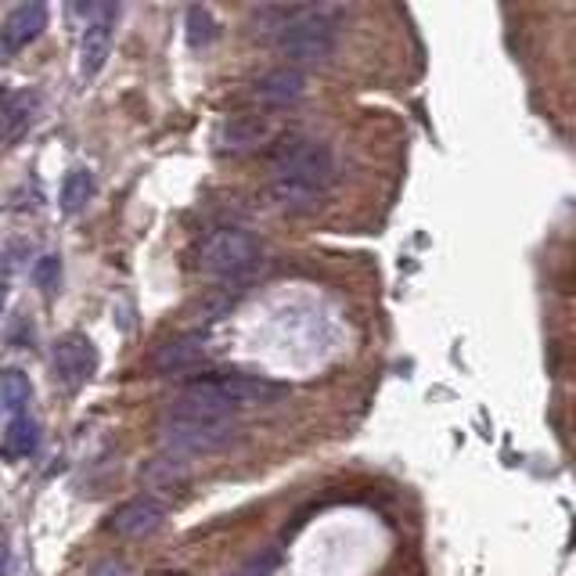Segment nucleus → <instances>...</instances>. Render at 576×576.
I'll use <instances>...</instances> for the list:
<instances>
[{"instance_id":"9d476101","label":"nucleus","mask_w":576,"mask_h":576,"mask_svg":"<svg viewBox=\"0 0 576 576\" xmlns=\"http://www.w3.org/2000/svg\"><path fill=\"white\" fill-rule=\"evenodd\" d=\"M162 523H167V508H162L159 501H151V498L126 501L112 515V530L120 534V537H134V540L151 537Z\"/></svg>"},{"instance_id":"dca6fc26","label":"nucleus","mask_w":576,"mask_h":576,"mask_svg":"<svg viewBox=\"0 0 576 576\" xmlns=\"http://www.w3.org/2000/svg\"><path fill=\"white\" fill-rule=\"evenodd\" d=\"M90 195H94L90 170H84V167L69 170L65 181H62V195H58V203H62V213H69V217L84 213V206L90 203Z\"/></svg>"},{"instance_id":"f8f14e48","label":"nucleus","mask_w":576,"mask_h":576,"mask_svg":"<svg viewBox=\"0 0 576 576\" xmlns=\"http://www.w3.org/2000/svg\"><path fill=\"white\" fill-rule=\"evenodd\" d=\"M220 151H228V156H238V151H253L256 145H264L267 140V120L256 112H242V115H231L228 123L220 126Z\"/></svg>"},{"instance_id":"f03ea898","label":"nucleus","mask_w":576,"mask_h":576,"mask_svg":"<svg viewBox=\"0 0 576 576\" xmlns=\"http://www.w3.org/2000/svg\"><path fill=\"white\" fill-rule=\"evenodd\" d=\"M281 396H285V385L267 382V379H260V375L220 371V375H206V379H198V382L187 385L173 407L187 410V415L231 418L238 407L270 404V400H281Z\"/></svg>"},{"instance_id":"412c9836","label":"nucleus","mask_w":576,"mask_h":576,"mask_svg":"<svg viewBox=\"0 0 576 576\" xmlns=\"http://www.w3.org/2000/svg\"><path fill=\"white\" fill-rule=\"evenodd\" d=\"M156 576H187V573H181V569H159Z\"/></svg>"},{"instance_id":"423d86ee","label":"nucleus","mask_w":576,"mask_h":576,"mask_svg":"<svg viewBox=\"0 0 576 576\" xmlns=\"http://www.w3.org/2000/svg\"><path fill=\"white\" fill-rule=\"evenodd\" d=\"M115 15H120L115 4H87V15H84L87 26H84V37H79V73H84V79H94L101 73V65L109 62Z\"/></svg>"},{"instance_id":"9b49d317","label":"nucleus","mask_w":576,"mask_h":576,"mask_svg":"<svg viewBox=\"0 0 576 576\" xmlns=\"http://www.w3.org/2000/svg\"><path fill=\"white\" fill-rule=\"evenodd\" d=\"M37 105L40 98L33 90H4V98H0V126H4V145L15 148L26 131L33 126V115H37Z\"/></svg>"},{"instance_id":"39448f33","label":"nucleus","mask_w":576,"mask_h":576,"mask_svg":"<svg viewBox=\"0 0 576 576\" xmlns=\"http://www.w3.org/2000/svg\"><path fill=\"white\" fill-rule=\"evenodd\" d=\"M231 418H206V415H187V410L170 407L167 421L159 429V440L170 454L192 457V454H209L231 437Z\"/></svg>"},{"instance_id":"f3484780","label":"nucleus","mask_w":576,"mask_h":576,"mask_svg":"<svg viewBox=\"0 0 576 576\" xmlns=\"http://www.w3.org/2000/svg\"><path fill=\"white\" fill-rule=\"evenodd\" d=\"M184 29H187V44H192L195 51H206V47H209V44H217V37H220L217 19L209 15V8H206V4H192V8H187Z\"/></svg>"},{"instance_id":"aec40b11","label":"nucleus","mask_w":576,"mask_h":576,"mask_svg":"<svg viewBox=\"0 0 576 576\" xmlns=\"http://www.w3.org/2000/svg\"><path fill=\"white\" fill-rule=\"evenodd\" d=\"M94 576H131V573H126V569L120 566V562H105V566H101L98 573H94Z\"/></svg>"},{"instance_id":"6e6552de","label":"nucleus","mask_w":576,"mask_h":576,"mask_svg":"<svg viewBox=\"0 0 576 576\" xmlns=\"http://www.w3.org/2000/svg\"><path fill=\"white\" fill-rule=\"evenodd\" d=\"M303 94H307V76L299 73V69H270L267 76H260L253 84V105L256 109H289V105H296Z\"/></svg>"},{"instance_id":"0eeeda50","label":"nucleus","mask_w":576,"mask_h":576,"mask_svg":"<svg viewBox=\"0 0 576 576\" xmlns=\"http://www.w3.org/2000/svg\"><path fill=\"white\" fill-rule=\"evenodd\" d=\"M51 364H54L58 382H62L65 390H79V385H87L94 379V371H98V350H94L87 335L69 332L54 343Z\"/></svg>"},{"instance_id":"a211bd4d","label":"nucleus","mask_w":576,"mask_h":576,"mask_svg":"<svg viewBox=\"0 0 576 576\" xmlns=\"http://www.w3.org/2000/svg\"><path fill=\"white\" fill-rule=\"evenodd\" d=\"M58 274H62V264H58V256H44V260L33 267V281L40 285V292H51L58 289Z\"/></svg>"},{"instance_id":"1a4fd4ad","label":"nucleus","mask_w":576,"mask_h":576,"mask_svg":"<svg viewBox=\"0 0 576 576\" xmlns=\"http://www.w3.org/2000/svg\"><path fill=\"white\" fill-rule=\"evenodd\" d=\"M47 29V4L44 0H26V4L8 8L4 15V58H15L22 47H29L33 40Z\"/></svg>"},{"instance_id":"ddd939ff","label":"nucleus","mask_w":576,"mask_h":576,"mask_svg":"<svg viewBox=\"0 0 576 576\" xmlns=\"http://www.w3.org/2000/svg\"><path fill=\"white\" fill-rule=\"evenodd\" d=\"M151 364H156L159 375H181V371L198 368V364H203V335L170 339V343L151 357Z\"/></svg>"},{"instance_id":"4468645a","label":"nucleus","mask_w":576,"mask_h":576,"mask_svg":"<svg viewBox=\"0 0 576 576\" xmlns=\"http://www.w3.org/2000/svg\"><path fill=\"white\" fill-rule=\"evenodd\" d=\"M40 446V421L33 415H19L4 421V457L8 462H22V457H33Z\"/></svg>"},{"instance_id":"7ed1b4c3","label":"nucleus","mask_w":576,"mask_h":576,"mask_svg":"<svg viewBox=\"0 0 576 576\" xmlns=\"http://www.w3.org/2000/svg\"><path fill=\"white\" fill-rule=\"evenodd\" d=\"M339 19L343 11L328 4H296L278 33V51H285L292 62H328L339 44Z\"/></svg>"},{"instance_id":"2eb2a0df","label":"nucleus","mask_w":576,"mask_h":576,"mask_svg":"<svg viewBox=\"0 0 576 576\" xmlns=\"http://www.w3.org/2000/svg\"><path fill=\"white\" fill-rule=\"evenodd\" d=\"M0 393H4V421L29 415V400H33V382L26 371L8 368L4 379H0Z\"/></svg>"},{"instance_id":"f257e3e1","label":"nucleus","mask_w":576,"mask_h":576,"mask_svg":"<svg viewBox=\"0 0 576 576\" xmlns=\"http://www.w3.org/2000/svg\"><path fill=\"white\" fill-rule=\"evenodd\" d=\"M335 181L332 148L314 137H289L270 159V198L285 213H307Z\"/></svg>"},{"instance_id":"6ab92c4d","label":"nucleus","mask_w":576,"mask_h":576,"mask_svg":"<svg viewBox=\"0 0 576 576\" xmlns=\"http://www.w3.org/2000/svg\"><path fill=\"white\" fill-rule=\"evenodd\" d=\"M278 566V559L274 555H264V559H256V562H249L245 569H238L234 576H270V569Z\"/></svg>"},{"instance_id":"20e7f679","label":"nucleus","mask_w":576,"mask_h":576,"mask_svg":"<svg viewBox=\"0 0 576 576\" xmlns=\"http://www.w3.org/2000/svg\"><path fill=\"white\" fill-rule=\"evenodd\" d=\"M195 264L203 274L228 281V285H238V281H249L264 264V245L256 234L238 231V228H220L209 238L198 245Z\"/></svg>"}]
</instances>
